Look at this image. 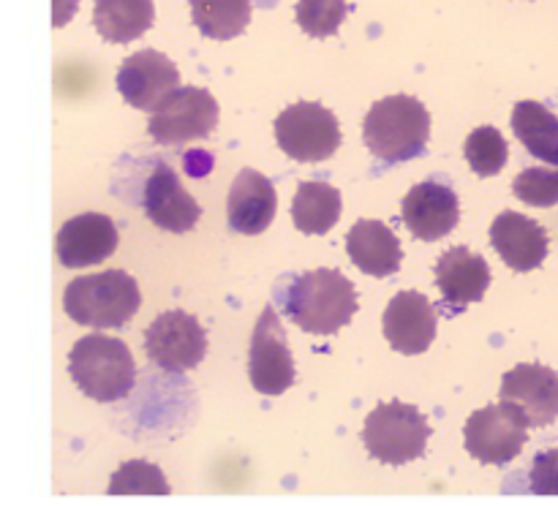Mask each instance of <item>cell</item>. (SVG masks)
I'll use <instances>...</instances> for the list:
<instances>
[{
	"mask_svg": "<svg viewBox=\"0 0 558 506\" xmlns=\"http://www.w3.org/2000/svg\"><path fill=\"white\" fill-rule=\"evenodd\" d=\"M499 397L521 408L529 428H548L558 419V373L543 362L518 365L501 379Z\"/></svg>",
	"mask_w": 558,
	"mask_h": 506,
	"instance_id": "15",
	"label": "cell"
},
{
	"mask_svg": "<svg viewBox=\"0 0 558 506\" xmlns=\"http://www.w3.org/2000/svg\"><path fill=\"white\" fill-rule=\"evenodd\" d=\"M512 134L529 156L558 166V118L539 101H518L512 109Z\"/></svg>",
	"mask_w": 558,
	"mask_h": 506,
	"instance_id": "22",
	"label": "cell"
},
{
	"mask_svg": "<svg viewBox=\"0 0 558 506\" xmlns=\"http://www.w3.org/2000/svg\"><path fill=\"white\" fill-rule=\"evenodd\" d=\"M276 141L292 161L322 163L341 147V123L327 107L300 101L276 118Z\"/></svg>",
	"mask_w": 558,
	"mask_h": 506,
	"instance_id": "6",
	"label": "cell"
},
{
	"mask_svg": "<svg viewBox=\"0 0 558 506\" xmlns=\"http://www.w3.org/2000/svg\"><path fill=\"white\" fill-rule=\"evenodd\" d=\"M278 210V194L270 177L256 169H240L229 188L227 221L238 234H262L270 229Z\"/></svg>",
	"mask_w": 558,
	"mask_h": 506,
	"instance_id": "19",
	"label": "cell"
},
{
	"mask_svg": "<svg viewBox=\"0 0 558 506\" xmlns=\"http://www.w3.org/2000/svg\"><path fill=\"white\" fill-rule=\"evenodd\" d=\"M436 326H439L436 308L420 292H398L381 319V330L392 351L407 357L428 351L430 343L436 341Z\"/></svg>",
	"mask_w": 558,
	"mask_h": 506,
	"instance_id": "16",
	"label": "cell"
},
{
	"mask_svg": "<svg viewBox=\"0 0 558 506\" xmlns=\"http://www.w3.org/2000/svg\"><path fill=\"white\" fill-rule=\"evenodd\" d=\"M118 243L120 234L112 218L101 212H82L60 226L54 237V254L63 267L82 270V267L101 264L104 259H109L118 250Z\"/></svg>",
	"mask_w": 558,
	"mask_h": 506,
	"instance_id": "14",
	"label": "cell"
},
{
	"mask_svg": "<svg viewBox=\"0 0 558 506\" xmlns=\"http://www.w3.org/2000/svg\"><path fill=\"white\" fill-rule=\"evenodd\" d=\"M248 379L251 386L267 397L283 395L294 384V379H298L287 332H283L281 319H278L272 305H265L254 326L248 351Z\"/></svg>",
	"mask_w": 558,
	"mask_h": 506,
	"instance_id": "10",
	"label": "cell"
},
{
	"mask_svg": "<svg viewBox=\"0 0 558 506\" xmlns=\"http://www.w3.org/2000/svg\"><path fill=\"white\" fill-rule=\"evenodd\" d=\"M436 286L441 292L447 313H463L472 303H480L490 286V267L474 250L458 248L445 250L436 261Z\"/></svg>",
	"mask_w": 558,
	"mask_h": 506,
	"instance_id": "17",
	"label": "cell"
},
{
	"mask_svg": "<svg viewBox=\"0 0 558 506\" xmlns=\"http://www.w3.org/2000/svg\"><path fill=\"white\" fill-rule=\"evenodd\" d=\"M114 85L129 107L156 112L163 98L180 87V71L163 52L140 49L123 60L118 76H114Z\"/></svg>",
	"mask_w": 558,
	"mask_h": 506,
	"instance_id": "11",
	"label": "cell"
},
{
	"mask_svg": "<svg viewBox=\"0 0 558 506\" xmlns=\"http://www.w3.org/2000/svg\"><path fill=\"white\" fill-rule=\"evenodd\" d=\"M403 226L412 232L414 239L436 243L447 237L461 221V201L458 194L441 180H425L417 183L403 199Z\"/></svg>",
	"mask_w": 558,
	"mask_h": 506,
	"instance_id": "13",
	"label": "cell"
},
{
	"mask_svg": "<svg viewBox=\"0 0 558 506\" xmlns=\"http://www.w3.org/2000/svg\"><path fill=\"white\" fill-rule=\"evenodd\" d=\"M529 493L558 495V446L534 457L532 471H529Z\"/></svg>",
	"mask_w": 558,
	"mask_h": 506,
	"instance_id": "29",
	"label": "cell"
},
{
	"mask_svg": "<svg viewBox=\"0 0 558 506\" xmlns=\"http://www.w3.org/2000/svg\"><path fill=\"white\" fill-rule=\"evenodd\" d=\"M490 245L512 272H532L548 259V232L515 210L496 215L490 223Z\"/></svg>",
	"mask_w": 558,
	"mask_h": 506,
	"instance_id": "18",
	"label": "cell"
},
{
	"mask_svg": "<svg viewBox=\"0 0 558 506\" xmlns=\"http://www.w3.org/2000/svg\"><path fill=\"white\" fill-rule=\"evenodd\" d=\"M142 305L140 286L123 270L82 275L65 286L63 310L74 324L118 330L136 316Z\"/></svg>",
	"mask_w": 558,
	"mask_h": 506,
	"instance_id": "4",
	"label": "cell"
},
{
	"mask_svg": "<svg viewBox=\"0 0 558 506\" xmlns=\"http://www.w3.org/2000/svg\"><path fill=\"white\" fill-rule=\"evenodd\" d=\"M218 101L205 87H178L150 112L147 131L158 145L180 147L207 139L218 125Z\"/></svg>",
	"mask_w": 558,
	"mask_h": 506,
	"instance_id": "8",
	"label": "cell"
},
{
	"mask_svg": "<svg viewBox=\"0 0 558 506\" xmlns=\"http://www.w3.org/2000/svg\"><path fill=\"white\" fill-rule=\"evenodd\" d=\"M145 354L167 373H185L199 368L207 357V332L196 316L185 310H167L145 332Z\"/></svg>",
	"mask_w": 558,
	"mask_h": 506,
	"instance_id": "9",
	"label": "cell"
},
{
	"mask_svg": "<svg viewBox=\"0 0 558 506\" xmlns=\"http://www.w3.org/2000/svg\"><path fill=\"white\" fill-rule=\"evenodd\" d=\"M347 14V0H298V9H294L300 30L311 38L336 36Z\"/></svg>",
	"mask_w": 558,
	"mask_h": 506,
	"instance_id": "27",
	"label": "cell"
},
{
	"mask_svg": "<svg viewBox=\"0 0 558 506\" xmlns=\"http://www.w3.org/2000/svg\"><path fill=\"white\" fill-rule=\"evenodd\" d=\"M463 156H466L469 166L477 177H496L510 161V147H507V139L501 136L499 128L480 125L469 134L466 145H463Z\"/></svg>",
	"mask_w": 558,
	"mask_h": 506,
	"instance_id": "25",
	"label": "cell"
},
{
	"mask_svg": "<svg viewBox=\"0 0 558 506\" xmlns=\"http://www.w3.org/2000/svg\"><path fill=\"white\" fill-rule=\"evenodd\" d=\"M347 254L360 272L371 277H390L401 270L403 248L398 234L385 221L363 218L347 237Z\"/></svg>",
	"mask_w": 558,
	"mask_h": 506,
	"instance_id": "20",
	"label": "cell"
},
{
	"mask_svg": "<svg viewBox=\"0 0 558 506\" xmlns=\"http://www.w3.org/2000/svg\"><path fill=\"white\" fill-rule=\"evenodd\" d=\"M357 288L341 270H311L283 292V313L311 335H336L357 313Z\"/></svg>",
	"mask_w": 558,
	"mask_h": 506,
	"instance_id": "1",
	"label": "cell"
},
{
	"mask_svg": "<svg viewBox=\"0 0 558 506\" xmlns=\"http://www.w3.org/2000/svg\"><path fill=\"white\" fill-rule=\"evenodd\" d=\"M529 422L515 403L499 400L469 417L463 428V446L483 466H507L523 452L529 441Z\"/></svg>",
	"mask_w": 558,
	"mask_h": 506,
	"instance_id": "7",
	"label": "cell"
},
{
	"mask_svg": "<svg viewBox=\"0 0 558 506\" xmlns=\"http://www.w3.org/2000/svg\"><path fill=\"white\" fill-rule=\"evenodd\" d=\"M69 375L82 395L96 403H118L136 384V365L131 348L120 337H80L69 351Z\"/></svg>",
	"mask_w": 558,
	"mask_h": 506,
	"instance_id": "3",
	"label": "cell"
},
{
	"mask_svg": "<svg viewBox=\"0 0 558 506\" xmlns=\"http://www.w3.org/2000/svg\"><path fill=\"white\" fill-rule=\"evenodd\" d=\"M365 449L385 466H407L428 449L430 424L417 406L390 400L368 414L363 428Z\"/></svg>",
	"mask_w": 558,
	"mask_h": 506,
	"instance_id": "5",
	"label": "cell"
},
{
	"mask_svg": "<svg viewBox=\"0 0 558 506\" xmlns=\"http://www.w3.org/2000/svg\"><path fill=\"white\" fill-rule=\"evenodd\" d=\"M76 5H80V0H52V25H69L71 16L76 14Z\"/></svg>",
	"mask_w": 558,
	"mask_h": 506,
	"instance_id": "30",
	"label": "cell"
},
{
	"mask_svg": "<svg viewBox=\"0 0 558 506\" xmlns=\"http://www.w3.org/2000/svg\"><path fill=\"white\" fill-rule=\"evenodd\" d=\"M512 194L529 207H556L558 205V166L523 169L512 180Z\"/></svg>",
	"mask_w": 558,
	"mask_h": 506,
	"instance_id": "28",
	"label": "cell"
},
{
	"mask_svg": "<svg viewBox=\"0 0 558 506\" xmlns=\"http://www.w3.org/2000/svg\"><path fill=\"white\" fill-rule=\"evenodd\" d=\"M167 477L158 466L147 460H129L114 471L109 482V495H169Z\"/></svg>",
	"mask_w": 558,
	"mask_h": 506,
	"instance_id": "26",
	"label": "cell"
},
{
	"mask_svg": "<svg viewBox=\"0 0 558 506\" xmlns=\"http://www.w3.org/2000/svg\"><path fill=\"white\" fill-rule=\"evenodd\" d=\"M156 22L153 0H96L93 27L109 44H131Z\"/></svg>",
	"mask_w": 558,
	"mask_h": 506,
	"instance_id": "21",
	"label": "cell"
},
{
	"mask_svg": "<svg viewBox=\"0 0 558 506\" xmlns=\"http://www.w3.org/2000/svg\"><path fill=\"white\" fill-rule=\"evenodd\" d=\"M142 207L145 215L158 229L172 234H185L199 223L202 207L180 183L178 172L169 163L156 161L142 188Z\"/></svg>",
	"mask_w": 558,
	"mask_h": 506,
	"instance_id": "12",
	"label": "cell"
},
{
	"mask_svg": "<svg viewBox=\"0 0 558 506\" xmlns=\"http://www.w3.org/2000/svg\"><path fill=\"white\" fill-rule=\"evenodd\" d=\"M341 190L322 180H311V183H300L294 194L292 221L303 234H327L341 221Z\"/></svg>",
	"mask_w": 558,
	"mask_h": 506,
	"instance_id": "23",
	"label": "cell"
},
{
	"mask_svg": "<svg viewBox=\"0 0 558 506\" xmlns=\"http://www.w3.org/2000/svg\"><path fill=\"white\" fill-rule=\"evenodd\" d=\"M363 139L381 166L420 158L430 139V112L414 96H387L371 107Z\"/></svg>",
	"mask_w": 558,
	"mask_h": 506,
	"instance_id": "2",
	"label": "cell"
},
{
	"mask_svg": "<svg viewBox=\"0 0 558 506\" xmlns=\"http://www.w3.org/2000/svg\"><path fill=\"white\" fill-rule=\"evenodd\" d=\"M191 20L205 38L232 41L248 27L251 0H191Z\"/></svg>",
	"mask_w": 558,
	"mask_h": 506,
	"instance_id": "24",
	"label": "cell"
}]
</instances>
